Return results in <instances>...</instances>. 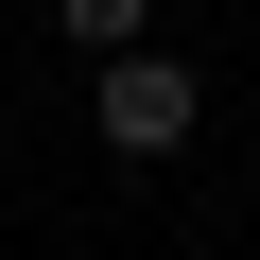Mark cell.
<instances>
[{"label": "cell", "mask_w": 260, "mask_h": 260, "mask_svg": "<svg viewBox=\"0 0 260 260\" xmlns=\"http://www.w3.org/2000/svg\"><path fill=\"white\" fill-rule=\"evenodd\" d=\"M0 208H18V156H0Z\"/></svg>", "instance_id": "obj_3"}, {"label": "cell", "mask_w": 260, "mask_h": 260, "mask_svg": "<svg viewBox=\"0 0 260 260\" xmlns=\"http://www.w3.org/2000/svg\"><path fill=\"white\" fill-rule=\"evenodd\" d=\"M52 35L104 70V52H156V0H52Z\"/></svg>", "instance_id": "obj_2"}, {"label": "cell", "mask_w": 260, "mask_h": 260, "mask_svg": "<svg viewBox=\"0 0 260 260\" xmlns=\"http://www.w3.org/2000/svg\"><path fill=\"white\" fill-rule=\"evenodd\" d=\"M87 139H104L121 174H174V156L208 139V70H191V52H104V70H87Z\"/></svg>", "instance_id": "obj_1"}]
</instances>
